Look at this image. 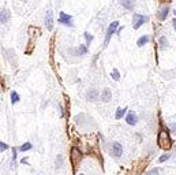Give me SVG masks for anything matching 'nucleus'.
Masks as SVG:
<instances>
[{
    "label": "nucleus",
    "instance_id": "nucleus-1",
    "mask_svg": "<svg viewBox=\"0 0 176 175\" xmlns=\"http://www.w3.org/2000/svg\"><path fill=\"white\" fill-rule=\"evenodd\" d=\"M157 144L160 145V148H163V149H171L172 147V141H171V137L169 134H168L167 131H164V130H161V131L158 133V140H157Z\"/></svg>",
    "mask_w": 176,
    "mask_h": 175
},
{
    "label": "nucleus",
    "instance_id": "nucleus-2",
    "mask_svg": "<svg viewBox=\"0 0 176 175\" xmlns=\"http://www.w3.org/2000/svg\"><path fill=\"white\" fill-rule=\"evenodd\" d=\"M149 21V18L148 17H143V15H141V14H134V18H133V28L135 29H139L142 25L145 23V22H148Z\"/></svg>",
    "mask_w": 176,
    "mask_h": 175
},
{
    "label": "nucleus",
    "instance_id": "nucleus-3",
    "mask_svg": "<svg viewBox=\"0 0 176 175\" xmlns=\"http://www.w3.org/2000/svg\"><path fill=\"white\" fill-rule=\"evenodd\" d=\"M119 26V22L118 21H115V22H112V23L109 25V28H108V30H107V36H105V43H104V45H108V43H109V39H111V36L113 34V33L116 32V28Z\"/></svg>",
    "mask_w": 176,
    "mask_h": 175
},
{
    "label": "nucleus",
    "instance_id": "nucleus-4",
    "mask_svg": "<svg viewBox=\"0 0 176 175\" xmlns=\"http://www.w3.org/2000/svg\"><path fill=\"white\" fill-rule=\"evenodd\" d=\"M111 152H112V155H113L115 157H120L122 153H123V147H122V144L113 142V144H112V147H111Z\"/></svg>",
    "mask_w": 176,
    "mask_h": 175
},
{
    "label": "nucleus",
    "instance_id": "nucleus-5",
    "mask_svg": "<svg viewBox=\"0 0 176 175\" xmlns=\"http://www.w3.org/2000/svg\"><path fill=\"white\" fill-rule=\"evenodd\" d=\"M59 23L66 25V26H73V17H71V15H67L66 13H60Z\"/></svg>",
    "mask_w": 176,
    "mask_h": 175
},
{
    "label": "nucleus",
    "instance_id": "nucleus-6",
    "mask_svg": "<svg viewBox=\"0 0 176 175\" xmlns=\"http://www.w3.org/2000/svg\"><path fill=\"white\" fill-rule=\"evenodd\" d=\"M45 25H47L48 30H52V29H53V13H52V11H47Z\"/></svg>",
    "mask_w": 176,
    "mask_h": 175
},
{
    "label": "nucleus",
    "instance_id": "nucleus-7",
    "mask_svg": "<svg viewBox=\"0 0 176 175\" xmlns=\"http://www.w3.org/2000/svg\"><path fill=\"white\" fill-rule=\"evenodd\" d=\"M98 96H100V93L97 89H90V90L86 93V99H88L89 101H97V100H98Z\"/></svg>",
    "mask_w": 176,
    "mask_h": 175
},
{
    "label": "nucleus",
    "instance_id": "nucleus-8",
    "mask_svg": "<svg viewBox=\"0 0 176 175\" xmlns=\"http://www.w3.org/2000/svg\"><path fill=\"white\" fill-rule=\"evenodd\" d=\"M169 14V7L168 6H164L163 8H160L158 10V13H157V18H158L160 21H164V19H167V15Z\"/></svg>",
    "mask_w": 176,
    "mask_h": 175
},
{
    "label": "nucleus",
    "instance_id": "nucleus-9",
    "mask_svg": "<svg viewBox=\"0 0 176 175\" xmlns=\"http://www.w3.org/2000/svg\"><path fill=\"white\" fill-rule=\"evenodd\" d=\"M81 160V153H79V151L77 149V148H73L71 149V162H73V164L74 166H77V163Z\"/></svg>",
    "mask_w": 176,
    "mask_h": 175
},
{
    "label": "nucleus",
    "instance_id": "nucleus-10",
    "mask_svg": "<svg viewBox=\"0 0 176 175\" xmlns=\"http://www.w3.org/2000/svg\"><path fill=\"white\" fill-rule=\"evenodd\" d=\"M101 100H103L104 103H108L112 100V92L108 88L103 89V92H101Z\"/></svg>",
    "mask_w": 176,
    "mask_h": 175
},
{
    "label": "nucleus",
    "instance_id": "nucleus-11",
    "mask_svg": "<svg viewBox=\"0 0 176 175\" xmlns=\"http://www.w3.org/2000/svg\"><path fill=\"white\" fill-rule=\"evenodd\" d=\"M137 115L134 114V112H130L128 115H127V118H126V122L128 125H131V126H134V125H137Z\"/></svg>",
    "mask_w": 176,
    "mask_h": 175
},
{
    "label": "nucleus",
    "instance_id": "nucleus-12",
    "mask_svg": "<svg viewBox=\"0 0 176 175\" xmlns=\"http://www.w3.org/2000/svg\"><path fill=\"white\" fill-rule=\"evenodd\" d=\"M10 19V11L8 10H2V15H0V22L2 23H7Z\"/></svg>",
    "mask_w": 176,
    "mask_h": 175
},
{
    "label": "nucleus",
    "instance_id": "nucleus-13",
    "mask_svg": "<svg viewBox=\"0 0 176 175\" xmlns=\"http://www.w3.org/2000/svg\"><path fill=\"white\" fill-rule=\"evenodd\" d=\"M120 4L126 10H133L134 8V0H120Z\"/></svg>",
    "mask_w": 176,
    "mask_h": 175
},
{
    "label": "nucleus",
    "instance_id": "nucleus-14",
    "mask_svg": "<svg viewBox=\"0 0 176 175\" xmlns=\"http://www.w3.org/2000/svg\"><path fill=\"white\" fill-rule=\"evenodd\" d=\"M149 41H150V37H149V36H142L141 39L137 41V45L138 47H143L145 44H148Z\"/></svg>",
    "mask_w": 176,
    "mask_h": 175
},
{
    "label": "nucleus",
    "instance_id": "nucleus-15",
    "mask_svg": "<svg viewBox=\"0 0 176 175\" xmlns=\"http://www.w3.org/2000/svg\"><path fill=\"white\" fill-rule=\"evenodd\" d=\"M126 111H127V108H118L115 118H116V119H122V118H123V115L126 114Z\"/></svg>",
    "mask_w": 176,
    "mask_h": 175
},
{
    "label": "nucleus",
    "instance_id": "nucleus-16",
    "mask_svg": "<svg viewBox=\"0 0 176 175\" xmlns=\"http://www.w3.org/2000/svg\"><path fill=\"white\" fill-rule=\"evenodd\" d=\"M158 43H160V47L163 48V49H164V48H165V47H168V40H167V37H165V36L160 37Z\"/></svg>",
    "mask_w": 176,
    "mask_h": 175
},
{
    "label": "nucleus",
    "instance_id": "nucleus-17",
    "mask_svg": "<svg viewBox=\"0 0 176 175\" xmlns=\"http://www.w3.org/2000/svg\"><path fill=\"white\" fill-rule=\"evenodd\" d=\"M18 101H19V95L17 92H11V103L17 104Z\"/></svg>",
    "mask_w": 176,
    "mask_h": 175
},
{
    "label": "nucleus",
    "instance_id": "nucleus-18",
    "mask_svg": "<svg viewBox=\"0 0 176 175\" xmlns=\"http://www.w3.org/2000/svg\"><path fill=\"white\" fill-rule=\"evenodd\" d=\"M83 36H85V39H86V47L90 45V43L93 41V36L90 34V33H88V32H85Z\"/></svg>",
    "mask_w": 176,
    "mask_h": 175
},
{
    "label": "nucleus",
    "instance_id": "nucleus-19",
    "mask_svg": "<svg viewBox=\"0 0 176 175\" xmlns=\"http://www.w3.org/2000/svg\"><path fill=\"white\" fill-rule=\"evenodd\" d=\"M29 149H32V144L30 142H25L23 145H21V147H19V151L21 152H26V151H29Z\"/></svg>",
    "mask_w": 176,
    "mask_h": 175
},
{
    "label": "nucleus",
    "instance_id": "nucleus-20",
    "mask_svg": "<svg viewBox=\"0 0 176 175\" xmlns=\"http://www.w3.org/2000/svg\"><path fill=\"white\" fill-rule=\"evenodd\" d=\"M111 77L113 78L115 81H119V80H120V74H119L118 69H113V70H112V73H111Z\"/></svg>",
    "mask_w": 176,
    "mask_h": 175
},
{
    "label": "nucleus",
    "instance_id": "nucleus-21",
    "mask_svg": "<svg viewBox=\"0 0 176 175\" xmlns=\"http://www.w3.org/2000/svg\"><path fill=\"white\" fill-rule=\"evenodd\" d=\"M78 54L79 55H86L88 54V48H86V45H79V48H78Z\"/></svg>",
    "mask_w": 176,
    "mask_h": 175
},
{
    "label": "nucleus",
    "instance_id": "nucleus-22",
    "mask_svg": "<svg viewBox=\"0 0 176 175\" xmlns=\"http://www.w3.org/2000/svg\"><path fill=\"white\" fill-rule=\"evenodd\" d=\"M158 174H160L158 168H153V170H150V171H149V172L146 174V175H158Z\"/></svg>",
    "mask_w": 176,
    "mask_h": 175
},
{
    "label": "nucleus",
    "instance_id": "nucleus-23",
    "mask_svg": "<svg viewBox=\"0 0 176 175\" xmlns=\"http://www.w3.org/2000/svg\"><path fill=\"white\" fill-rule=\"evenodd\" d=\"M169 157H171V155H168V153H167V155H163V156H161V157L158 159V162L163 163V162H165V160H168Z\"/></svg>",
    "mask_w": 176,
    "mask_h": 175
},
{
    "label": "nucleus",
    "instance_id": "nucleus-24",
    "mask_svg": "<svg viewBox=\"0 0 176 175\" xmlns=\"http://www.w3.org/2000/svg\"><path fill=\"white\" fill-rule=\"evenodd\" d=\"M7 149H8V145H7V144H4V142H0V151H7Z\"/></svg>",
    "mask_w": 176,
    "mask_h": 175
},
{
    "label": "nucleus",
    "instance_id": "nucleus-25",
    "mask_svg": "<svg viewBox=\"0 0 176 175\" xmlns=\"http://www.w3.org/2000/svg\"><path fill=\"white\" fill-rule=\"evenodd\" d=\"M169 129H171L172 133L176 134V123H169Z\"/></svg>",
    "mask_w": 176,
    "mask_h": 175
},
{
    "label": "nucleus",
    "instance_id": "nucleus-26",
    "mask_svg": "<svg viewBox=\"0 0 176 175\" xmlns=\"http://www.w3.org/2000/svg\"><path fill=\"white\" fill-rule=\"evenodd\" d=\"M172 23H173V28H175V30H176V17L173 18V21H172Z\"/></svg>",
    "mask_w": 176,
    "mask_h": 175
},
{
    "label": "nucleus",
    "instance_id": "nucleus-27",
    "mask_svg": "<svg viewBox=\"0 0 176 175\" xmlns=\"http://www.w3.org/2000/svg\"><path fill=\"white\" fill-rule=\"evenodd\" d=\"M161 2H164V3H168V2H171V0H161Z\"/></svg>",
    "mask_w": 176,
    "mask_h": 175
},
{
    "label": "nucleus",
    "instance_id": "nucleus-28",
    "mask_svg": "<svg viewBox=\"0 0 176 175\" xmlns=\"http://www.w3.org/2000/svg\"><path fill=\"white\" fill-rule=\"evenodd\" d=\"M173 14H175V17H176V10H175V11H173Z\"/></svg>",
    "mask_w": 176,
    "mask_h": 175
},
{
    "label": "nucleus",
    "instance_id": "nucleus-29",
    "mask_svg": "<svg viewBox=\"0 0 176 175\" xmlns=\"http://www.w3.org/2000/svg\"><path fill=\"white\" fill-rule=\"evenodd\" d=\"M79 175H85V174H79Z\"/></svg>",
    "mask_w": 176,
    "mask_h": 175
}]
</instances>
